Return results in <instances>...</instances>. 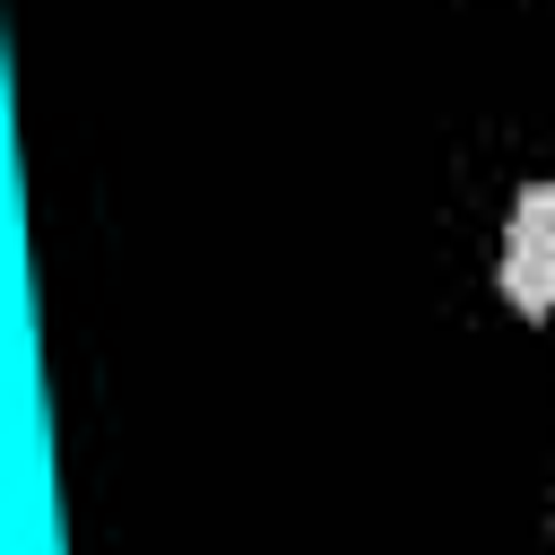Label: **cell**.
Returning <instances> with one entry per match:
<instances>
[{
  "instance_id": "6da1fadb",
  "label": "cell",
  "mask_w": 555,
  "mask_h": 555,
  "mask_svg": "<svg viewBox=\"0 0 555 555\" xmlns=\"http://www.w3.org/2000/svg\"><path fill=\"white\" fill-rule=\"evenodd\" d=\"M503 295H512L529 321H555V251H538V243H503Z\"/></svg>"
},
{
  "instance_id": "7a4b0ae2",
  "label": "cell",
  "mask_w": 555,
  "mask_h": 555,
  "mask_svg": "<svg viewBox=\"0 0 555 555\" xmlns=\"http://www.w3.org/2000/svg\"><path fill=\"white\" fill-rule=\"evenodd\" d=\"M512 243H538V251H555V182H529V191L512 199Z\"/></svg>"
}]
</instances>
